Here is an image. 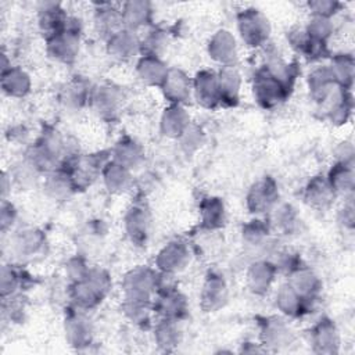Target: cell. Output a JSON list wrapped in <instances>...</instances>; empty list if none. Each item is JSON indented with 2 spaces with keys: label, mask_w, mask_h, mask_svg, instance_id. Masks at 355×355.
I'll return each mask as SVG.
<instances>
[{
  "label": "cell",
  "mask_w": 355,
  "mask_h": 355,
  "mask_svg": "<svg viewBox=\"0 0 355 355\" xmlns=\"http://www.w3.org/2000/svg\"><path fill=\"white\" fill-rule=\"evenodd\" d=\"M112 286L110 273L100 266H90L83 279L71 282L69 298L72 305L89 311L96 308L110 293Z\"/></svg>",
  "instance_id": "cell-1"
},
{
  "label": "cell",
  "mask_w": 355,
  "mask_h": 355,
  "mask_svg": "<svg viewBox=\"0 0 355 355\" xmlns=\"http://www.w3.org/2000/svg\"><path fill=\"white\" fill-rule=\"evenodd\" d=\"M161 273L148 266H135L122 277L123 302L151 305L159 288Z\"/></svg>",
  "instance_id": "cell-2"
},
{
  "label": "cell",
  "mask_w": 355,
  "mask_h": 355,
  "mask_svg": "<svg viewBox=\"0 0 355 355\" xmlns=\"http://www.w3.org/2000/svg\"><path fill=\"white\" fill-rule=\"evenodd\" d=\"M237 32L241 42L250 49H263L270 36V22L266 15L254 7L237 12Z\"/></svg>",
  "instance_id": "cell-3"
},
{
  "label": "cell",
  "mask_w": 355,
  "mask_h": 355,
  "mask_svg": "<svg viewBox=\"0 0 355 355\" xmlns=\"http://www.w3.org/2000/svg\"><path fill=\"white\" fill-rule=\"evenodd\" d=\"M71 18L69 24L46 37V53L50 58L61 64H72L80 51V28Z\"/></svg>",
  "instance_id": "cell-4"
},
{
  "label": "cell",
  "mask_w": 355,
  "mask_h": 355,
  "mask_svg": "<svg viewBox=\"0 0 355 355\" xmlns=\"http://www.w3.org/2000/svg\"><path fill=\"white\" fill-rule=\"evenodd\" d=\"M291 86L286 85L272 72H269L263 65H259L252 76V93L258 104L263 108H275L282 104Z\"/></svg>",
  "instance_id": "cell-5"
},
{
  "label": "cell",
  "mask_w": 355,
  "mask_h": 355,
  "mask_svg": "<svg viewBox=\"0 0 355 355\" xmlns=\"http://www.w3.org/2000/svg\"><path fill=\"white\" fill-rule=\"evenodd\" d=\"M191 259V251L186 241L173 239L162 245L154 259L155 269L166 276H175L184 270Z\"/></svg>",
  "instance_id": "cell-6"
},
{
  "label": "cell",
  "mask_w": 355,
  "mask_h": 355,
  "mask_svg": "<svg viewBox=\"0 0 355 355\" xmlns=\"http://www.w3.org/2000/svg\"><path fill=\"white\" fill-rule=\"evenodd\" d=\"M279 204V186L270 176L254 182L245 196V207L252 215L270 214Z\"/></svg>",
  "instance_id": "cell-7"
},
{
  "label": "cell",
  "mask_w": 355,
  "mask_h": 355,
  "mask_svg": "<svg viewBox=\"0 0 355 355\" xmlns=\"http://www.w3.org/2000/svg\"><path fill=\"white\" fill-rule=\"evenodd\" d=\"M125 93L114 83H103L93 89L90 107L104 121H114L123 108Z\"/></svg>",
  "instance_id": "cell-8"
},
{
  "label": "cell",
  "mask_w": 355,
  "mask_h": 355,
  "mask_svg": "<svg viewBox=\"0 0 355 355\" xmlns=\"http://www.w3.org/2000/svg\"><path fill=\"white\" fill-rule=\"evenodd\" d=\"M153 311L159 318L180 320L189 311L186 295L171 284L159 283V288L153 300Z\"/></svg>",
  "instance_id": "cell-9"
},
{
  "label": "cell",
  "mask_w": 355,
  "mask_h": 355,
  "mask_svg": "<svg viewBox=\"0 0 355 355\" xmlns=\"http://www.w3.org/2000/svg\"><path fill=\"white\" fill-rule=\"evenodd\" d=\"M259 341L265 351H279L294 341V331L283 316H265L259 320Z\"/></svg>",
  "instance_id": "cell-10"
},
{
  "label": "cell",
  "mask_w": 355,
  "mask_h": 355,
  "mask_svg": "<svg viewBox=\"0 0 355 355\" xmlns=\"http://www.w3.org/2000/svg\"><path fill=\"white\" fill-rule=\"evenodd\" d=\"M309 97L319 105H326L334 94L341 89L329 67V64H319L313 67L306 78Z\"/></svg>",
  "instance_id": "cell-11"
},
{
  "label": "cell",
  "mask_w": 355,
  "mask_h": 355,
  "mask_svg": "<svg viewBox=\"0 0 355 355\" xmlns=\"http://www.w3.org/2000/svg\"><path fill=\"white\" fill-rule=\"evenodd\" d=\"M229 298V286L225 276L216 270H209L200 290V306L204 312H216L225 306Z\"/></svg>",
  "instance_id": "cell-12"
},
{
  "label": "cell",
  "mask_w": 355,
  "mask_h": 355,
  "mask_svg": "<svg viewBox=\"0 0 355 355\" xmlns=\"http://www.w3.org/2000/svg\"><path fill=\"white\" fill-rule=\"evenodd\" d=\"M64 331L68 344L78 349L89 347L93 341V324L86 311L76 306L68 311L64 319Z\"/></svg>",
  "instance_id": "cell-13"
},
{
  "label": "cell",
  "mask_w": 355,
  "mask_h": 355,
  "mask_svg": "<svg viewBox=\"0 0 355 355\" xmlns=\"http://www.w3.org/2000/svg\"><path fill=\"white\" fill-rule=\"evenodd\" d=\"M123 226L129 240L136 245H143L151 229V212L148 207L143 201L132 204L123 216Z\"/></svg>",
  "instance_id": "cell-14"
},
{
  "label": "cell",
  "mask_w": 355,
  "mask_h": 355,
  "mask_svg": "<svg viewBox=\"0 0 355 355\" xmlns=\"http://www.w3.org/2000/svg\"><path fill=\"white\" fill-rule=\"evenodd\" d=\"M286 275H287V283L290 284V287L308 305L318 300L322 291V280L309 266L300 262Z\"/></svg>",
  "instance_id": "cell-15"
},
{
  "label": "cell",
  "mask_w": 355,
  "mask_h": 355,
  "mask_svg": "<svg viewBox=\"0 0 355 355\" xmlns=\"http://www.w3.org/2000/svg\"><path fill=\"white\" fill-rule=\"evenodd\" d=\"M193 97L196 101L208 110L222 105L218 73L212 69H201L191 78Z\"/></svg>",
  "instance_id": "cell-16"
},
{
  "label": "cell",
  "mask_w": 355,
  "mask_h": 355,
  "mask_svg": "<svg viewBox=\"0 0 355 355\" xmlns=\"http://www.w3.org/2000/svg\"><path fill=\"white\" fill-rule=\"evenodd\" d=\"M311 344L316 354H337L341 345V336L334 320L327 316L320 318L311 329Z\"/></svg>",
  "instance_id": "cell-17"
},
{
  "label": "cell",
  "mask_w": 355,
  "mask_h": 355,
  "mask_svg": "<svg viewBox=\"0 0 355 355\" xmlns=\"http://www.w3.org/2000/svg\"><path fill=\"white\" fill-rule=\"evenodd\" d=\"M208 55L220 67L236 65L239 58V46L236 36L227 29H218L208 40Z\"/></svg>",
  "instance_id": "cell-18"
},
{
  "label": "cell",
  "mask_w": 355,
  "mask_h": 355,
  "mask_svg": "<svg viewBox=\"0 0 355 355\" xmlns=\"http://www.w3.org/2000/svg\"><path fill=\"white\" fill-rule=\"evenodd\" d=\"M107 53L118 61H129L140 54V36L128 28H121L105 39Z\"/></svg>",
  "instance_id": "cell-19"
},
{
  "label": "cell",
  "mask_w": 355,
  "mask_h": 355,
  "mask_svg": "<svg viewBox=\"0 0 355 355\" xmlns=\"http://www.w3.org/2000/svg\"><path fill=\"white\" fill-rule=\"evenodd\" d=\"M277 266L269 259H255L250 263L245 273V283L248 290L255 295L266 294L277 276Z\"/></svg>",
  "instance_id": "cell-20"
},
{
  "label": "cell",
  "mask_w": 355,
  "mask_h": 355,
  "mask_svg": "<svg viewBox=\"0 0 355 355\" xmlns=\"http://www.w3.org/2000/svg\"><path fill=\"white\" fill-rule=\"evenodd\" d=\"M159 89L169 104L184 105L193 96L191 78L180 68H169Z\"/></svg>",
  "instance_id": "cell-21"
},
{
  "label": "cell",
  "mask_w": 355,
  "mask_h": 355,
  "mask_svg": "<svg viewBox=\"0 0 355 355\" xmlns=\"http://www.w3.org/2000/svg\"><path fill=\"white\" fill-rule=\"evenodd\" d=\"M336 197H337V194L329 184L326 176H322V175L312 176L306 182L304 191H302L304 201L311 208L318 209V211L329 209L333 205Z\"/></svg>",
  "instance_id": "cell-22"
},
{
  "label": "cell",
  "mask_w": 355,
  "mask_h": 355,
  "mask_svg": "<svg viewBox=\"0 0 355 355\" xmlns=\"http://www.w3.org/2000/svg\"><path fill=\"white\" fill-rule=\"evenodd\" d=\"M191 125V118L184 105L169 104L159 116V130L169 139H179Z\"/></svg>",
  "instance_id": "cell-23"
},
{
  "label": "cell",
  "mask_w": 355,
  "mask_h": 355,
  "mask_svg": "<svg viewBox=\"0 0 355 355\" xmlns=\"http://www.w3.org/2000/svg\"><path fill=\"white\" fill-rule=\"evenodd\" d=\"M101 180L104 187L111 194H122L126 193L133 187L135 179H133V171L128 169L126 166L118 164L112 158H110L101 172H100Z\"/></svg>",
  "instance_id": "cell-24"
},
{
  "label": "cell",
  "mask_w": 355,
  "mask_h": 355,
  "mask_svg": "<svg viewBox=\"0 0 355 355\" xmlns=\"http://www.w3.org/2000/svg\"><path fill=\"white\" fill-rule=\"evenodd\" d=\"M69 19L60 3L43 1L37 4V25L46 37L64 29L69 24Z\"/></svg>",
  "instance_id": "cell-25"
},
{
  "label": "cell",
  "mask_w": 355,
  "mask_h": 355,
  "mask_svg": "<svg viewBox=\"0 0 355 355\" xmlns=\"http://www.w3.org/2000/svg\"><path fill=\"white\" fill-rule=\"evenodd\" d=\"M122 25L130 31L139 32L150 26L153 19V4L146 0H129L121 6Z\"/></svg>",
  "instance_id": "cell-26"
},
{
  "label": "cell",
  "mask_w": 355,
  "mask_h": 355,
  "mask_svg": "<svg viewBox=\"0 0 355 355\" xmlns=\"http://www.w3.org/2000/svg\"><path fill=\"white\" fill-rule=\"evenodd\" d=\"M110 153L114 161L126 166L130 171L140 168L146 158L143 146L130 136L121 137Z\"/></svg>",
  "instance_id": "cell-27"
},
{
  "label": "cell",
  "mask_w": 355,
  "mask_h": 355,
  "mask_svg": "<svg viewBox=\"0 0 355 355\" xmlns=\"http://www.w3.org/2000/svg\"><path fill=\"white\" fill-rule=\"evenodd\" d=\"M169 67L161 57L141 54L136 61V75L147 86L161 87Z\"/></svg>",
  "instance_id": "cell-28"
},
{
  "label": "cell",
  "mask_w": 355,
  "mask_h": 355,
  "mask_svg": "<svg viewBox=\"0 0 355 355\" xmlns=\"http://www.w3.org/2000/svg\"><path fill=\"white\" fill-rule=\"evenodd\" d=\"M200 209V225L204 230L215 232L226 223V207L222 198L216 196L204 197L198 205Z\"/></svg>",
  "instance_id": "cell-29"
},
{
  "label": "cell",
  "mask_w": 355,
  "mask_h": 355,
  "mask_svg": "<svg viewBox=\"0 0 355 355\" xmlns=\"http://www.w3.org/2000/svg\"><path fill=\"white\" fill-rule=\"evenodd\" d=\"M32 78L21 67H10L1 71V90L11 98H24L31 93Z\"/></svg>",
  "instance_id": "cell-30"
},
{
  "label": "cell",
  "mask_w": 355,
  "mask_h": 355,
  "mask_svg": "<svg viewBox=\"0 0 355 355\" xmlns=\"http://www.w3.org/2000/svg\"><path fill=\"white\" fill-rule=\"evenodd\" d=\"M275 306L284 318H300L305 313L309 305L290 287L286 282L275 291Z\"/></svg>",
  "instance_id": "cell-31"
},
{
  "label": "cell",
  "mask_w": 355,
  "mask_h": 355,
  "mask_svg": "<svg viewBox=\"0 0 355 355\" xmlns=\"http://www.w3.org/2000/svg\"><path fill=\"white\" fill-rule=\"evenodd\" d=\"M218 73V82H219V90H220V100L225 105H234L241 93V73L237 69L236 65H227L220 67Z\"/></svg>",
  "instance_id": "cell-32"
},
{
  "label": "cell",
  "mask_w": 355,
  "mask_h": 355,
  "mask_svg": "<svg viewBox=\"0 0 355 355\" xmlns=\"http://www.w3.org/2000/svg\"><path fill=\"white\" fill-rule=\"evenodd\" d=\"M46 244V237L36 227H26L12 237V250L21 258H32L37 255Z\"/></svg>",
  "instance_id": "cell-33"
},
{
  "label": "cell",
  "mask_w": 355,
  "mask_h": 355,
  "mask_svg": "<svg viewBox=\"0 0 355 355\" xmlns=\"http://www.w3.org/2000/svg\"><path fill=\"white\" fill-rule=\"evenodd\" d=\"M270 223L261 218H254L243 225L241 240L248 250H263L270 244Z\"/></svg>",
  "instance_id": "cell-34"
},
{
  "label": "cell",
  "mask_w": 355,
  "mask_h": 355,
  "mask_svg": "<svg viewBox=\"0 0 355 355\" xmlns=\"http://www.w3.org/2000/svg\"><path fill=\"white\" fill-rule=\"evenodd\" d=\"M93 24L98 33L104 35L105 39L121 29L122 25V14L121 7H116L111 3H98L96 4L93 12Z\"/></svg>",
  "instance_id": "cell-35"
},
{
  "label": "cell",
  "mask_w": 355,
  "mask_h": 355,
  "mask_svg": "<svg viewBox=\"0 0 355 355\" xmlns=\"http://www.w3.org/2000/svg\"><path fill=\"white\" fill-rule=\"evenodd\" d=\"M43 189L47 197L57 201L67 200L76 190L71 175L62 168H57L44 176Z\"/></svg>",
  "instance_id": "cell-36"
},
{
  "label": "cell",
  "mask_w": 355,
  "mask_h": 355,
  "mask_svg": "<svg viewBox=\"0 0 355 355\" xmlns=\"http://www.w3.org/2000/svg\"><path fill=\"white\" fill-rule=\"evenodd\" d=\"M326 179L337 196L352 194L355 184L354 164L336 161L329 169Z\"/></svg>",
  "instance_id": "cell-37"
},
{
  "label": "cell",
  "mask_w": 355,
  "mask_h": 355,
  "mask_svg": "<svg viewBox=\"0 0 355 355\" xmlns=\"http://www.w3.org/2000/svg\"><path fill=\"white\" fill-rule=\"evenodd\" d=\"M93 89L83 78H73L62 90V101L71 110H82L92 103Z\"/></svg>",
  "instance_id": "cell-38"
},
{
  "label": "cell",
  "mask_w": 355,
  "mask_h": 355,
  "mask_svg": "<svg viewBox=\"0 0 355 355\" xmlns=\"http://www.w3.org/2000/svg\"><path fill=\"white\" fill-rule=\"evenodd\" d=\"M270 227L283 234H294L301 225V218L291 204H277L270 211Z\"/></svg>",
  "instance_id": "cell-39"
},
{
  "label": "cell",
  "mask_w": 355,
  "mask_h": 355,
  "mask_svg": "<svg viewBox=\"0 0 355 355\" xmlns=\"http://www.w3.org/2000/svg\"><path fill=\"white\" fill-rule=\"evenodd\" d=\"M180 320L159 318L154 324V341L158 348L164 351H172L182 341V330L179 327Z\"/></svg>",
  "instance_id": "cell-40"
},
{
  "label": "cell",
  "mask_w": 355,
  "mask_h": 355,
  "mask_svg": "<svg viewBox=\"0 0 355 355\" xmlns=\"http://www.w3.org/2000/svg\"><path fill=\"white\" fill-rule=\"evenodd\" d=\"M329 67H330L338 86L345 90H351L352 83H354V73H355L354 55L347 51L337 53L330 58Z\"/></svg>",
  "instance_id": "cell-41"
},
{
  "label": "cell",
  "mask_w": 355,
  "mask_h": 355,
  "mask_svg": "<svg viewBox=\"0 0 355 355\" xmlns=\"http://www.w3.org/2000/svg\"><path fill=\"white\" fill-rule=\"evenodd\" d=\"M169 43L168 32L162 28H150L143 36H140V55L161 57L166 51Z\"/></svg>",
  "instance_id": "cell-42"
},
{
  "label": "cell",
  "mask_w": 355,
  "mask_h": 355,
  "mask_svg": "<svg viewBox=\"0 0 355 355\" xmlns=\"http://www.w3.org/2000/svg\"><path fill=\"white\" fill-rule=\"evenodd\" d=\"M288 40L291 43V47L298 53L301 54L302 57L305 58H309V60H315V58H319L324 54L326 51V44H322V43H318L315 40H312L302 29H295L290 33L288 36Z\"/></svg>",
  "instance_id": "cell-43"
},
{
  "label": "cell",
  "mask_w": 355,
  "mask_h": 355,
  "mask_svg": "<svg viewBox=\"0 0 355 355\" xmlns=\"http://www.w3.org/2000/svg\"><path fill=\"white\" fill-rule=\"evenodd\" d=\"M304 31L312 40L327 46V42L334 33V24L331 18L311 15L304 26Z\"/></svg>",
  "instance_id": "cell-44"
},
{
  "label": "cell",
  "mask_w": 355,
  "mask_h": 355,
  "mask_svg": "<svg viewBox=\"0 0 355 355\" xmlns=\"http://www.w3.org/2000/svg\"><path fill=\"white\" fill-rule=\"evenodd\" d=\"M21 284H22L21 273L17 269H14L11 265H4L1 268V275H0L1 298L6 300L7 297H14L15 293L19 290Z\"/></svg>",
  "instance_id": "cell-45"
},
{
  "label": "cell",
  "mask_w": 355,
  "mask_h": 355,
  "mask_svg": "<svg viewBox=\"0 0 355 355\" xmlns=\"http://www.w3.org/2000/svg\"><path fill=\"white\" fill-rule=\"evenodd\" d=\"M311 15H319L324 18H331L341 10L343 4L334 0H312L306 3Z\"/></svg>",
  "instance_id": "cell-46"
},
{
  "label": "cell",
  "mask_w": 355,
  "mask_h": 355,
  "mask_svg": "<svg viewBox=\"0 0 355 355\" xmlns=\"http://www.w3.org/2000/svg\"><path fill=\"white\" fill-rule=\"evenodd\" d=\"M178 140L180 141L182 148L187 154H190V153H194L196 150H198L201 147V144L204 143V133L200 128H197L191 123L189 126V129Z\"/></svg>",
  "instance_id": "cell-47"
},
{
  "label": "cell",
  "mask_w": 355,
  "mask_h": 355,
  "mask_svg": "<svg viewBox=\"0 0 355 355\" xmlns=\"http://www.w3.org/2000/svg\"><path fill=\"white\" fill-rule=\"evenodd\" d=\"M89 268L90 266L86 263L85 258H82L80 255H75V257L69 258L68 262L65 263V270H67V275L71 282L83 279L85 275L87 273Z\"/></svg>",
  "instance_id": "cell-48"
},
{
  "label": "cell",
  "mask_w": 355,
  "mask_h": 355,
  "mask_svg": "<svg viewBox=\"0 0 355 355\" xmlns=\"http://www.w3.org/2000/svg\"><path fill=\"white\" fill-rule=\"evenodd\" d=\"M17 220V209L15 207L7 201L3 200L1 201V208H0V226H1V232L6 233L8 229L12 227V225Z\"/></svg>",
  "instance_id": "cell-49"
},
{
  "label": "cell",
  "mask_w": 355,
  "mask_h": 355,
  "mask_svg": "<svg viewBox=\"0 0 355 355\" xmlns=\"http://www.w3.org/2000/svg\"><path fill=\"white\" fill-rule=\"evenodd\" d=\"M337 219L340 222V225L345 229H352L354 227V220H355V214H354V204L352 200L349 198L348 201L344 202V205L338 209V215Z\"/></svg>",
  "instance_id": "cell-50"
},
{
  "label": "cell",
  "mask_w": 355,
  "mask_h": 355,
  "mask_svg": "<svg viewBox=\"0 0 355 355\" xmlns=\"http://www.w3.org/2000/svg\"><path fill=\"white\" fill-rule=\"evenodd\" d=\"M336 158L340 162L354 164V146L351 141H343L336 147Z\"/></svg>",
  "instance_id": "cell-51"
},
{
  "label": "cell",
  "mask_w": 355,
  "mask_h": 355,
  "mask_svg": "<svg viewBox=\"0 0 355 355\" xmlns=\"http://www.w3.org/2000/svg\"><path fill=\"white\" fill-rule=\"evenodd\" d=\"M8 189H11V175L8 176L6 172H3V175H1V194H3V200H6V194H7Z\"/></svg>",
  "instance_id": "cell-52"
}]
</instances>
